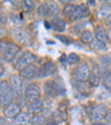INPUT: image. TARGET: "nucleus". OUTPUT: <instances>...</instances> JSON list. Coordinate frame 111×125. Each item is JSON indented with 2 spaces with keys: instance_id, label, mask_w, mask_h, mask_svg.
Wrapping results in <instances>:
<instances>
[{
  "instance_id": "1",
  "label": "nucleus",
  "mask_w": 111,
  "mask_h": 125,
  "mask_svg": "<svg viewBox=\"0 0 111 125\" xmlns=\"http://www.w3.org/2000/svg\"><path fill=\"white\" fill-rule=\"evenodd\" d=\"M15 97V92L11 88L10 84L6 81H2L0 84V98H1V104L9 105L13 101Z\"/></svg>"
},
{
  "instance_id": "2",
  "label": "nucleus",
  "mask_w": 111,
  "mask_h": 125,
  "mask_svg": "<svg viewBox=\"0 0 111 125\" xmlns=\"http://www.w3.org/2000/svg\"><path fill=\"white\" fill-rule=\"evenodd\" d=\"M40 98V88L34 84H29L25 88V99L30 102H34L36 99Z\"/></svg>"
},
{
  "instance_id": "3",
  "label": "nucleus",
  "mask_w": 111,
  "mask_h": 125,
  "mask_svg": "<svg viewBox=\"0 0 111 125\" xmlns=\"http://www.w3.org/2000/svg\"><path fill=\"white\" fill-rule=\"evenodd\" d=\"M72 76L78 81H85L90 77V70L85 64H79L72 72Z\"/></svg>"
},
{
  "instance_id": "4",
  "label": "nucleus",
  "mask_w": 111,
  "mask_h": 125,
  "mask_svg": "<svg viewBox=\"0 0 111 125\" xmlns=\"http://www.w3.org/2000/svg\"><path fill=\"white\" fill-rule=\"evenodd\" d=\"M34 59H36V56H34V55L32 54V52H23V54L21 55L20 57H19L18 59H17L15 67L21 70L22 68L26 67V66L30 65V64H31L32 62H34Z\"/></svg>"
},
{
  "instance_id": "5",
  "label": "nucleus",
  "mask_w": 111,
  "mask_h": 125,
  "mask_svg": "<svg viewBox=\"0 0 111 125\" xmlns=\"http://www.w3.org/2000/svg\"><path fill=\"white\" fill-rule=\"evenodd\" d=\"M56 70H57V66L56 64L52 62H44L43 65L41 67L39 68L38 70V77H48V76L52 75V74L56 73Z\"/></svg>"
},
{
  "instance_id": "6",
  "label": "nucleus",
  "mask_w": 111,
  "mask_h": 125,
  "mask_svg": "<svg viewBox=\"0 0 111 125\" xmlns=\"http://www.w3.org/2000/svg\"><path fill=\"white\" fill-rule=\"evenodd\" d=\"M18 50H19V47L17 45L12 44V42H8V44H6V48L1 54H2V57L5 58V60L10 62V60L13 59V57L18 52Z\"/></svg>"
},
{
  "instance_id": "7",
  "label": "nucleus",
  "mask_w": 111,
  "mask_h": 125,
  "mask_svg": "<svg viewBox=\"0 0 111 125\" xmlns=\"http://www.w3.org/2000/svg\"><path fill=\"white\" fill-rule=\"evenodd\" d=\"M108 113V107L106 104H98L92 111V114H91V118H92L93 122H100V120L104 115H107Z\"/></svg>"
},
{
  "instance_id": "8",
  "label": "nucleus",
  "mask_w": 111,
  "mask_h": 125,
  "mask_svg": "<svg viewBox=\"0 0 111 125\" xmlns=\"http://www.w3.org/2000/svg\"><path fill=\"white\" fill-rule=\"evenodd\" d=\"M100 78H101V72L99 69V66L97 64H93L92 68L90 70V77H89V82H90L91 86H98L100 84Z\"/></svg>"
},
{
  "instance_id": "9",
  "label": "nucleus",
  "mask_w": 111,
  "mask_h": 125,
  "mask_svg": "<svg viewBox=\"0 0 111 125\" xmlns=\"http://www.w3.org/2000/svg\"><path fill=\"white\" fill-rule=\"evenodd\" d=\"M27 108H28V112L29 113H32V114H38V113H40L43 109V102H42V99H36V101L34 102H30V103H28V105H27Z\"/></svg>"
},
{
  "instance_id": "10",
  "label": "nucleus",
  "mask_w": 111,
  "mask_h": 125,
  "mask_svg": "<svg viewBox=\"0 0 111 125\" xmlns=\"http://www.w3.org/2000/svg\"><path fill=\"white\" fill-rule=\"evenodd\" d=\"M38 70L39 69L36 66L30 64L20 70V75L25 78H34V76H38Z\"/></svg>"
},
{
  "instance_id": "11",
  "label": "nucleus",
  "mask_w": 111,
  "mask_h": 125,
  "mask_svg": "<svg viewBox=\"0 0 111 125\" xmlns=\"http://www.w3.org/2000/svg\"><path fill=\"white\" fill-rule=\"evenodd\" d=\"M88 13H89V8L87 7V6L85 5H79V6L76 7L75 13H73L71 20H77V19L83 18V17H85V16H88Z\"/></svg>"
},
{
  "instance_id": "12",
  "label": "nucleus",
  "mask_w": 111,
  "mask_h": 125,
  "mask_svg": "<svg viewBox=\"0 0 111 125\" xmlns=\"http://www.w3.org/2000/svg\"><path fill=\"white\" fill-rule=\"evenodd\" d=\"M11 35H12L13 38H15L18 42H20V44H25V42H27V40H28L27 34L25 31L21 30V29L13 28L12 30H11Z\"/></svg>"
},
{
  "instance_id": "13",
  "label": "nucleus",
  "mask_w": 111,
  "mask_h": 125,
  "mask_svg": "<svg viewBox=\"0 0 111 125\" xmlns=\"http://www.w3.org/2000/svg\"><path fill=\"white\" fill-rule=\"evenodd\" d=\"M19 106L15 103H11V104L7 105L5 109H3V115L6 117H16L19 114Z\"/></svg>"
},
{
  "instance_id": "14",
  "label": "nucleus",
  "mask_w": 111,
  "mask_h": 125,
  "mask_svg": "<svg viewBox=\"0 0 111 125\" xmlns=\"http://www.w3.org/2000/svg\"><path fill=\"white\" fill-rule=\"evenodd\" d=\"M9 82H10V86H11V88L13 89L15 94L19 95V94H20V92H21V81H20V77H19L18 75H12L10 77V79H9Z\"/></svg>"
},
{
  "instance_id": "15",
  "label": "nucleus",
  "mask_w": 111,
  "mask_h": 125,
  "mask_svg": "<svg viewBox=\"0 0 111 125\" xmlns=\"http://www.w3.org/2000/svg\"><path fill=\"white\" fill-rule=\"evenodd\" d=\"M50 26H51V29H53L54 31L62 32L66 29V22L61 18H53L51 23H50Z\"/></svg>"
},
{
  "instance_id": "16",
  "label": "nucleus",
  "mask_w": 111,
  "mask_h": 125,
  "mask_svg": "<svg viewBox=\"0 0 111 125\" xmlns=\"http://www.w3.org/2000/svg\"><path fill=\"white\" fill-rule=\"evenodd\" d=\"M30 117H29L28 113H25V112H21L19 113L17 116L15 117V124L16 125H22V124H26V123L30 122Z\"/></svg>"
},
{
  "instance_id": "17",
  "label": "nucleus",
  "mask_w": 111,
  "mask_h": 125,
  "mask_svg": "<svg viewBox=\"0 0 111 125\" xmlns=\"http://www.w3.org/2000/svg\"><path fill=\"white\" fill-rule=\"evenodd\" d=\"M111 15V6L109 5H103L101 6V8L98 11V17L100 19H106L109 18V16Z\"/></svg>"
},
{
  "instance_id": "18",
  "label": "nucleus",
  "mask_w": 111,
  "mask_h": 125,
  "mask_svg": "<svg viewBox=\"0 0 111 125\" xmlns=\"http://www.w3.org/2000/svg\"><path fill=\"white\" fill-rule=\"evenodd\" d=\"M94 36H96V39H98L100 42H103L108 39V35L106 34V31L103 30V28L100 26L96 27V29H94Z\"/></svg>"
},
{
  "instance_id": "19",
  "label": "nucleus",
  "mask_w": 111,
  "mask_h": 125,
  "mask_svg": "<svg viewBox=\"0 0 111 125\" xmlns=\"http://www.w3.org/2000/svg\"><path fill=\"white\" fill-rule=\"evenodd\" d=\"M76 7H77V6L71 5V3H68V5L65 6V8H63V15H65L66 18L69 19V20H71L73 13H75Z\"/></svg>"
},
{
  "instance_id": "20",
  "label": "nucleus",
  "mask_w": 111,
  "mask_h": 125,
  "mask_svg": "<svg viewBox=\"0 0 111 125\" xmlns=\"http://www.w3.org/2000/svg\"><path fill=\"white\" fill-rule=\"evenodd\" d=\"M90 46L92 47L93 49H97V50H106L107 49L106 42H100V40H98V39H93L92 42H90Z\"/></svg>"
},
{
  "instance_id": "21",
  "label": "nucleus",
  "mask_w": 111,
  "mask_h": 125,
  "mask_svg": "<svg viewBox=\"0 0 111 125\" xmlns=\"http://www.w3.org/2000/svg\"><path fill=\"white\" fill-rule=\"evenodd\" d=\"M38 15L40 17H47L50 15V9L48 3H42L38 7Z\"/></svg>"
},
{
  "instance_id": "22",
  "label": "nucleus",
  "mask_w": 111,
  "mask_h": 125,
  "mask_svg": "<svg viewBox=\"0 0 111 125\" xmlns=\"http://www.w3.org/2000/svg\"><path fill=\"white\" fill-rule=\"evenodd\" d=\"M44 89H46L47 95H49V96H51V97H54L58 95L56 89H54V86H53V84H52V82H49V83L44 84Z\"/></svg>"
},
{
  "instance_id": "23",
  "label": "nucleus",
  "mask_w": 111,
  "mask_h": 125,
  "mask_svg": "<svg viewBox=\"0 0 111 125\" xmlns=\"http://www.w3.org/2000/svg\"><path fill=\"white\" fill-rule=\"evenodd\" d=\"M52 84L54 86V89L57 92L58 95H61V94H65V87H63V83L61 82V79L59 78V82H58V78L52 81Z\"/></svg>"
},
{
  "instance_id": "24",
  "label": "nucleus",
  "mask_w": 111,
  "mask_h": 125,
  "mask_svg": "<svg viewBox=\"0 0 111 125\" xmlns=\"http://www.w3.org/2000/svg\"><path fill=\"white\" fill-rule=\"evenodd\" d=\"M30 125H42L44 123V117L43 115H34V116L31 117V120H30Z\"/></svg>"
},
{
  "instance_id": "25",
  "label": "nucleus",
  "mask_w": 111,
  "mask_h": 125,
  "mask_svg": "<svg viewBox=\"0 0 111 125\" xmlns=\"http://www.w3.org/2000/svg\"><path fill=\"white\" fill-rule=\"evenodd\" d=\"M81 42H91L93 40V37H92V34H91V31L89 30H85L82 31V34H81Z\"/></svg>"
},
{
  "instance_id": "26",
  "label": "nucleus",
  "mask_w": 111,
  "mask_h": 125,
  "mask_svg": "<svg viewBox=\"0 0 111 125\" xmlns=\"http://www.w3.org/2000/svg\"><path fill=\"white\" fill-rule=\"evenodd\" d=\"M67 59H68V62H69L70 65H75V64H78V62H79L80 57H79L77 54H75V52H71V54L68 56Z\"/></svg>"
},
{
  "instance_id": "27",
  "label": "nucleus",
  "mask_w": 111,
  "mask_h": 125,
  "mask_svg": "<svg viewBox=\"0 0 111 125\" xmlns=\"http://www.w3.org/2000/svg\"><path fill=\"white\" fill-rule=\"evenodd\" d=\"M48 6H49V9H50V15L53 16L56 13H58V10H59V8H58L57 3L53 2V1H49L48 2Z\"/></svg>"
},
{
  "instance_id": "28",
  "label": "nucleus",
  "mask_w": 111,
  "mask_h": 125,
  "mask_svg": "<svg viewBox=\"0 0 111 125\" xmlns=\"http://www.w3.org/2000/svg\"><path fill=\"white\" fill-rule=\"evenodd\" d=\"M22 7L25 8V10H32L34 8V3L32 2V1H29V0H26V1H23L22 2Z\"/></svg>"
},
{
  "instance_id": "29",
  "label": "nucleus",
  "mask_w": 111,
  "mask_h": 125,
  "mask_svg": "<svg viewBox=\"0 0 111 125\" xmlns=\"http://www.w3.org/2000/svg\"><path fill=\"white\" fill-rule=\"evenodd\" d=\"M104 85H106L107 88L111 89V73H109V75L104 79Z\"/></svg>"
},
{
  "instance_id": "30",
  "label": "nucleus",
  "mask_w": 111,
  "mask_h": 125,
  "mask_svg": "<svg viewBox=\"0 0 111 125\" xmlns=\"http://www.w3.org/2000/svg\"><path fill=\"white\" fill-rule=\"evenodd\" d=\"M106 121H107V124L111 125V109H109L108 113L106 115Z\"/></svg>"
},
{
  "instance_id": "31",
  "label": "nucleus",
  "mask_w": 111,
  "mask_h": 125,
  "mask_svg": "<svg viewBox=\"0 0 111 125\" xmlns=\"http://www.w3.org/2000/svg\"><path fill=\"white\" fill-rule=\"evenodd\" d=\"M46 125H58V122L54 118H49V120H47Z\"/></svg>"
},
{
  "instance_id": "32",
  "label": "nucleus",
  "mask_w": 111,
  "mask_h": 125,
  "mask_svg": "<svg viewBox=\"0 0 111 125\" xmlns=\"http://www.w3.org/2000/svg\"><path fill=\"white\" fill-rule=\"evenodd\" d=\"M0 123H1V125H10V123L8 122L5 117H1V118H0Z\"/></svg>"
},
{
  "instance_id": "33",
  "label": "nucleus",
  "mask_w": 111,
  "mask_h": 125,
  "mask_svg": "<svg viewBox=\"0 0 111 125\" xmlns=\"http://www.w3.org/2000/svg\"><path fill=\"white\" fill-rule=\"evenodd\" d=\"M92 125H108V124H107V123H104V122H101V121H100V122H93Z\"/></svg>"
},
{
  "instance_id": "34",
  "label": "nucleus",
  "mask_w": 111,
  "mask_h": 125,
  "mask_svg": "<svg viewBox=\"0 0 111 125\" xmlns=\"http://www.w3.org/2000/svg\"><path fill=\"white\" fill-rule=\"evenodd\" d=\"M107 25H108V26H110V27H111V15L109 16V18L107 19Z\"/></svg>"
},
{
  "instance_id": "35",
  "label": "nucleus",
  "mask_w": 111,
  "mask_h": 125,
  "mask_svg": "<svg viewBox=\"0 0 111 125\" xmlns=\"http://www.w3.org/2000/svg\"><path fill=\"white\" fill-rule=\"evenodd\" d=\"M107 35H108V38L111 40V27H110V28H109V30H108V34H107Z\"/></svg>"
},
{
  "instance_id": "36",
  "label": "nucleus",
  "mask_w": 111,
  "mask_h": 125,
  "mask_svg": "<svg viewBox=\"0 0 111 125\" xmlns=\"http://www.w3.org/2000/svg\"><path fill=\"white\" fill-rule=\"evenodd\" d=\"M110 91H111V89H110Z\"/></svg>"
}]
</instances>
